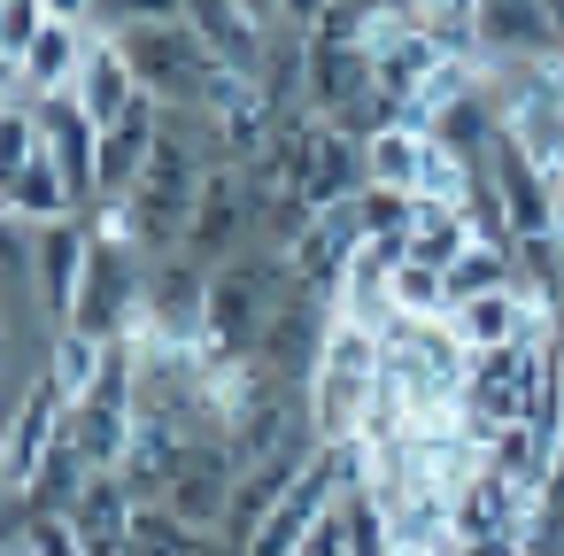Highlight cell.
<instances>
[{"instance_id":"cell-9","label":"cell","mask_w":564,"mask_h":556,"mask_svg":"<svg viewBox=\"0 0 564 556\" xmlns=\"http://www.w3.org/2000/svg\"><path fill=\"white\" fill-rule=\"evenodd\" d=\"M525 55H564L541 0H479V63H525Z\"/></svg>"},{"instance_id":"cell-6","label":"cell","mask_w":564,"mask_h":556,"mask_svg":"<svg viewBox=\"0 0 564 556\" xmlns=\"http://www.w3.org/2000/svg\"><path fill=\"white\" fill-rule=\"evenodd\" d=\"M86 271H94V225H86V217H63V225H32V279H40V302H47L55 332H63L70 317H78Z\"/></svg>"},{"instance_id":"cell-11","label":"cell","mask_w":564,"mask_h":556,"mask_svg":"<svg viewBox=\"0 0 564 556\" xmlns=\"http://www.w3.org/2000/svg\"><path fill=\"white\" fill-rule=\"evenodd\" d=\"M471 240H479V225H471V209H464V201H425V194H417V217H410V240H402V255H410V263L448 271Z\"/></svg>"},{"instance_id":"cell-15","label":"cell","mask_w":564,"mask_h":556,"mask_svg":"<svg viewBox=\"0 0 564 556\" xmlns=\"http://www.w3.org/2000/svg\"><path fill=\"white\" fill-rule=\"evenodd\" d=\"M47 24H55V17H47V0H0V70H17V63L40 47Z\"/></svg>"},{"instance_id":"cell-14","label":"cell","mask_w":564,"mask_h":556,"mask_svg":"<svg viewBox=\"0 0 564 556\" xmlns=\"http://www.w3.org/2000/svg\"><path fill=\"white\" fill-rule=\"evenodd\" d=\"M356 217H364V240H410V217H417V194H394V186H364L356 194Z\"/></svg>"},{"instance_id":"cell-18","label":"cell","mask_w":564,"mask_h":556,"mask_svg":"<svg viewBox=\"0 0 564 556\" xmlns=\"http://www.w3.org/2000/svg\"><path fill=\"white\" fill-rule=\"evenodd\" d=\"M55 24H94V0H47Z\"/></svg>"},{"instance_id":"cell-7","label":"cell","mask_w":564,"mask_h":556,"mask_svg":"<svg viewBox=\"0 0 564 556\" xmlns=\"http://www.w3.org/2000/svg\"><path fill=\"white\" fill-rule=\"evenodd\" d=\"M186 24L202 32V47L225 70H240V78H263L271 70V24H256L240 0H186Z\"/></svg>"},{"instance_id":"cell-8","label":"cell","mask_w":564,"mask_h":556,"mask_svg":"<svg viewBox=\"0 0 564 556\" xmlns=\"http://www.w3.org/2000/svg\"><path fill=\"white\" fill-rule=\"evenodd\" d=\"M0 209H9L17 225H63V217H86V201H78V186L63 178V163L40 148V155H24V163H9L0 171Z\"/></svg>"},{"instance_id":"cell-10","label":"cell","mask_w":564,"mask_h":556,"mask_svg":"<svg viewBox=\"0 0 564 556\" xmlns=\"http://www.w3.org/2000/svg\"><path fill=\"white\" fill-rule=\"evenodd\" d=\"M86 109H94V124L109 132V124H124L148 94H140V78H132V63H124V47L109 40V32H94V47H86V70H78V86H70Z\"/></svg>"},{"instance_id":"cell-5","label":"cell","mask_w":564,"mask_h":556,"mask_svg":"<svg viewBox=\"0 0 564 556\" xmlns=\"http://www.w3.org/2000/svg\"><path fill=\"white\" fill-rule=\"evenodd\" d=\"M63 433H70V394L55 386V371H40L17 394V410H9V448H0V479H9V494H24L40 479V464L63 448Z\"/></svg>"},{"instance_id":"cell-12","label":"cell","mask_w":564,"mask_h":556,"mask_svg":"<svg viewBox=\"0 0 564 556\" xmlns=\"http://www.w3.org/2000/svg\"><path fill=\"white\" fill-rule=\"evenodd\" d=\"M364 171H371V186L417 194V178H425V132H410V124L371 132V140H364Z\"/></svg>"},{"instance_id":"cell-4","label":"cell","mask_w":564,"mask_h":556,"mask_svg":"<svg viewBox=\"0 0 564 556\" xmlns=\"http://www.w3.org/2000/svg\"><path fill=\"white\" fill-rule=\"evenodd\" d=\"M109 40L124 47L140 94L163 101V109H202V101H209V78L225 70V63L202 47L194 24H132V32H109Z\"/></svg>"},{"instance_id":"cell-19","label":"cell","mask_w":564,"mask_h":556,"mask_svg":"<svg viewBox=\"0 0 564 556\" xmlns=\"http://www.w3.org/2000/svg\"><path fill=\"white\" fill-rule=\"evenodd\" d=\"M549 356H556V386H564V302L549 309Z\"/></svg>"},{"instance_id":"cell-17","label":"cell","mask_w":564,"mask_h":556,"mask_svg":"<svg viewBox=\"0 0 564 556\" xmlns=\"http://www.w3.org/2000/svg\"><path fill=\"white\" fill-rule=\"evenodd\" d=\"M456 556H525V533H502V541H464Z\"/></svg>"},{"instance_id":"cell-20","label":"cell","mask_w":564,"mask_h":556,"mask_svg":"<svg viewBox=\"0 0 564 556\" xmlns=\"http://www.w3.org/2000/svg\"><path fill=\"white\" fill-rule=\"evenodd\" d=\"M240 9H248L256 24H271V32H279V0H240Z\"/></svg>"},{"instance_id":"cell-2","label":"cell","mask_w":564,"mask_h":556,"mask_svg":"<svg viewBox=\"0 0 564 556\" xmlns=\"http://www.w3.org/2000/svg\"><path fill=\"white\" fill-rule=\"evenodd\" d=\"M387 394V348H379V325H356L333 309V332H325V356L310 371V417L325 440H364L371 410Z\"/></svg>"},{"instance_id":"cell-3","label":"cell","mask_w":564,"mask_h":556,"mask_svg":"<svg viewBox=\"0 0 564 556\" xmlns=\"http://www.w3.org/2000/svg\"><path fill=\"white\" fill-rule=\"evenodd\" d=\"M549 394H556V356H549V340L471 348V371H464V433L487 448L495 433L525 425Z\"/></svg>"},{"instance_id":"cell-13","label":"cell","mask_w":564,"mask_h":556,"mask_svg":"<svg viewBox=\"0 0 564 556\" xmlns=\"http://www.w3.org/2000/svg\"><path fill=\"white\" fill-rule=\"evenodd\" d=\"M194 525L178 517V510H163V502H140L132 510V533H124V556H194Z\"/></svg>"},{"instance_id":"cell-1","label":"cell","mask_w":564,"mask_h":556,"mask_svg":"<svg viewBox=\"0 0 564 556\" xmlns=\"http://www.w3.org/2000/svg\"><path fill=\"white\" fill-rule=\"evenodd\" d=\"M286 294H294V263L279 248H248V255L217 263V279H209V325H202V348L194 356L202 363L256 356L263 332H271V317L286 309Z\"/></svg>"},{"instance_id":"cell-16","label":"cell","mask_w":564,"mask_h":556,"mask_svg":"<svg viewBox=\"0 0 564 556\" xmlns=\"http://www.w3.org/2000/svg\"><path fill=\"white\" fill-rule=\"evenodd\" d=\"M132 24H186V0H94V32H132Z\"/></svg>"}]
</instances>
